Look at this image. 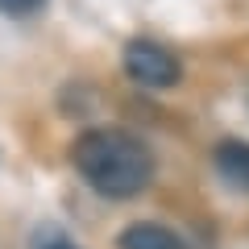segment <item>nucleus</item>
I'll use <instances>...</instances> for the list:
<instances>
[{
    "label": "nucleus",
    "mask_w": 249,
    "mask_h": 249,
    "mask_svg": "<svg viewBox=\"0 0 249 249\" xmlns=\"http://www.w3.org/2000/svg\"><path fill=\"white\" fill-rule=\"evenodd\" d=\"M124 75L133 83H142V88H175L183 67H178V58L166 46L137 37V42L124 46Z\"/></svg>",
    "instance_id": "f03ea898"
},
{
    "label": "nucleus",
    "mask_w": 249,
    "mask_h": 249,
    "mask_svg": "<svg viewBox=\"0 0 249 249\" xmlns=\"http://www.w3.org/2000/svg\"><path fill=\"white\" fill-rule=\"evenodd\" d=\"M216 170H220L229 183L249 187V142H237V137L220 142L216 145Z\"/></svg>",
    "instance_id": "7ed1b4c3"
},
{
    "label": "nucleus",
    "mask_w": 249,
    "mask_h": 249,
    "mask_svg": "<svg viewBox=\"0 0 249 249\" xmlns=\"http://www.w3.org/2000/svg\"><path fill=\"white\" fill-rule=\"evenodd\" d=\"M37 9H42V0H0V13H9V17H29Z\"/></svg>",
    "instance_id": "39448f33"
},
{
    "label": "nucleus",
    "mask_w": 249,
    "mask_h": 249,
    "mask_svg": "<svg viewBox=\"0 0 249 249\" xmlns=\"http://www.w3.org/2000/svg\"><path fill=\"white\" fill-rule=\"evenodd\" d=\"M50 249H71V245H50Z\"/></svg>",
    "instance_id": "423d86ee"
},
{
    "label": "nucleus",
    "mask_w": 249,
    "mask_h": 249,
    "mask_svg": "<svg viewBox=\"0 0 249 249\" xmlns=\"http://www.w3.org/2000/svg\"><path fill=\"white\" fill-rule=\"evenodd\" d=\"M71 162L104 199H133L154 183V154L124 129H88L71 145Z\"/></svg>",
    "instance_id": "f257e3e1"
},
{
    "label": "nucleus",
    "mask_w": 249,
    "mask_h": 249,
    "mask_svg": "<svg viewBox=\"0 0 249 249\" xmlns=\"http://www.w3.org/2000/svg\"><path fill=\"white\" fill-rule=\"evenodd\" d=\"M121 249H183V241L162 224H129L121 232Z\"/></svg>",
    "instance_id": "20e7f679"
}]
</instances>
